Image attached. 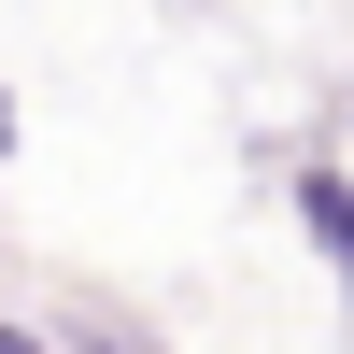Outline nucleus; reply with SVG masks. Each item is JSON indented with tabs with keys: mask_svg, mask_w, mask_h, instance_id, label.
<instances>
[{
	"mask_svg": "<svg viewBox=\"0 0 354 354\" xmlns=\"http://www.w3.org/2000/svg\"><path fill=\"white\" fill-rule=\"evenodd\" d=\"M85 354H142V340H113V326H85Z\"/></svg>",
	"mask_w": 354,
	"mask_h": 354,
	"instance_id": "f03ea898",
	"label": "nucleus"
},
{
	"mask_svg": "<svg viewBox=\"0 0 354 354\" xmlns=\"http://www.w3.org/2000/svg\"><path fill=\"white\" fill-rule=\"evenodd\" d=\"M0 142H15V113H0Z\"/></svg>",
	"mask_w": 354,
	"mask_h": 354,
	"instance_id": "7ed1b4c3",
	"label": "nucleus"
},
{
	"mask_svg": "<svg viewBox=\"0 0 354 354\" xmlns=\"http://www.w3.org/2000/svg\"><path fill=\"white\" fill-rule=\"evenodd\" d=\"M298 227H312V255L354 283V185H340V170H312V185H298Z\"/></svg>",
	"mask_w": 354,
	"mask_h": 354,
	"instance_id": "f257e3e1",
	"label": "nucleus"
}]
</instances>
